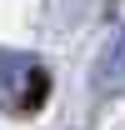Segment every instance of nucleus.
<instances>
[{
	"instance_id": "f03ea898",
	"label": "nucleus",
	"mask_w": 125,
	"mask_h": 130,
	"mask_svg": "<svg viewBox=\"0 0 125 130\" xmlns=\"http://www.w3.org/2000/svg\"><path fill=\"white\" fill-rule=\"evenodd\" d=\"M90 90L100 100L125 95V25L100 45V55H95V65H90Z\"/></svg>"
},
{
	"instance_id": "f257e3e1",
	"label": "nucleus",
	"mask_w": 125,
	"mask_h": 130,
	"mask_svg": "<svg viewBox=\"0 0 125 130\" xmlns=\"http://www.w3.org/2000/svg\"><path fill=\"white\" fill-rule=\"evenodd\" d=\"M50 95V75L40 55H25V50L0 45V110L10 115H30L40 110Z\"/></svg>"
}]
</instances>
